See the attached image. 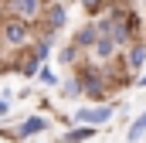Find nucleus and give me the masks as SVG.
Returning <instances> with one entry per match:
<instances>
[{
    "label": "nucleus",
    "mask_w": 146,
    "mask_h": 143,
    "mask_svg": "<svg viewBox=\"0 0 146 143\" xmlns=\"http://www.w3.org/2000/svg\"><path fill=\"white\" fill-rule=\"evenodd\" d=\"M112 109L102 106V109H78V123H109Z\"/></svg>",
    "instance_id": "1"
},
{
    "label": "nucleus",
    "mask_w": 146,
    "mask_h": 143,
    "mask_svg": "<svg viewBox=\"0 0 146 143\" xmlns=\"http://www.w3.org/2000/svg\"><path fill=\"white\" fill-rule=\"evenodd\" d=\"M44 126H48V123H44L41 116H31V119H27V123L21 126V136H34V133H41Z\"/></svg>",
    "instance_id": "2"
},
{
    "label": "nucleus",
    "mask_w": 146,
    "mask_h": 143,
    "mask_svg": "<svg viewBox=\"0 0 146 143\" xmlns=\"http://www.w3.org/2000/svg\"><path fill=\"white\" fill-rule=\"evenodd\" d=\"M24 37H27V27H24V24H7V41L17 44V41H24Z\"/></svg>",
    "instance_id": "3"
},
{
    "label": "nucleus",
    "mask_w": 146,
    "mask_h": 143,
    "mask_svg": "<svg viewBox=\"0 0 146 143\" xmlns=\"http://www.w3.org/2000/svg\"><path fill=\"white\" fill-rule=\"evenodd\" d=\"M14 7H17L21 14H34V10H37V0H14Z\"/></svg>",
    "instance_id": "4"
},
{
    "label": "nucleus",
    "mask_w": 146,
    "mask_h": 143,
    "mask_svg": "<svg viewBox=\"0 0 146 143\" xmlns=\"http://www.w3.org/2000/svg\"><path fill=\"white\" fill-rule=\"evenodd\" d=\"M85 136H92V130H72L68 133V140H85Z\"/></svg>",
    "instance_id": "5"
},
{
    "label": "nucleus",
    "mask_w": 146,
    "mask_h": 143,
    "mask_svg": "<svg viewBox=\"0 0 146 143\" xmlns=\"http://www.w3.org/2000/svg\"><path fill=\"white\" fill-rule=\"evenodd\" d=\"M112 51V37H102V41H99V55H109Z\"/></svg>",
    "instance_id": "6"
},
{
    "label": "nucleus",
    "mask_w": 146,
    "mask_h": 143,
    "mask_svg": "<svg viewBox=\"0 0 146 143\" xmlns=\"http://www.w3.org/2000/svg\"><path fill=\"white\" fill-rule=\"evenodd\" d=\"M0 112H7V102H0Z\"/></svg>",
    "instance_id": "7"
},
{
    "label": "nucleus",
    "mask_w": 146,
    "mask_h": 143,
    "mask_svg": "<svg viewBox=\"0 0 146 143\" xmlns=\"http://www.w3.org/2000/svg\"><path fill=\"white\" fill-rule=\"evenodd\" d=\"M143 85H146V75H143Z\"/></svg>",
    "instance_id": "8"
}]
</instances>
